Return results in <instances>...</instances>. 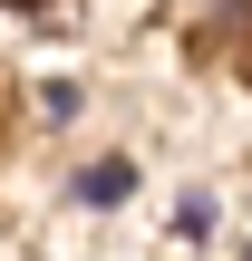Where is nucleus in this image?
<instances>
[{"instance_id":"obj_1","label":"nucleus","mask_w":252,"mask_h":261,"mask_svg":"<svg viewBox=\"0 0 252 261\" xmlns=\"http://www.w3.org/2000/svg\"><path fill=\"white\" fill-rule=\"evenodd\" d=\"M78 194H87V203H126V194H136V165H126V155H107V165H87V174H78Z\"/></svg>"}]
</instances>
